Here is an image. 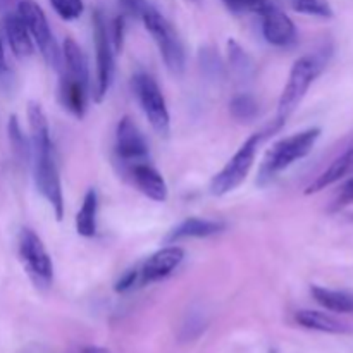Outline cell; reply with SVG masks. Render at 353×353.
<instances>
[{"mask_svg": "<svg viewBox=\"0 0 353 353\" xmlns=\"http://www.w3.org/2000/svg\"><path fill=\"white\" fill-rule=\"evenodd\" d=\"M28 124H30L34 185L41 196L50 203L57 221H61L64 217V195H62L61 176H59V168L55 164L47 114L38 102L28 103Z\"/></svg>", "mask_w": 353, "mask_h": 353, "instance_id": "6da1fadb", "label": "cell"}, {"mask_svg": "<svg viewBox=\"0 0 353 353\" xmlns=\"http://www.w3.org/2000/svg\"><path fill=\"white\" fill-rule=\"evenodd\" d=\"M326 61L327 59L324 54H310L302 55V57L293 62L292 71H290V76L286 79V85L283 88L278 103V119L276 121L281 126L299 109L312 83L323 72Z\"/></svg>", "mask_w": 353, "mask_h": 353, "instance_id": "7a4b0ae2", "label": "cell"}, {"mask_svg": "<svg viewBox=\"0 0 353 353\" xmlns=\"http://www.w3.org/2000/svg\"><path fill=\"white\" fill-rule=\"evenodd\" d=\"M321 128H309L292 137L281 138L276 141L265 154L264 162L261 165L259 181L265 183L295 164L300 159L307 157L312 152L314 145L321 138Z\"/></svg>", "mask_w": 353, "mask_h": 353, "instance_id": "3957f363", "label": "cell"}, {"mask_svg": "<svg viewBox=\"0 0 353 353\" xmlns=\"http://www.w3.org/2000/svg\"><path fill=\"white\" fill-rule=\"evenodd\" d=\"M138 19L143 23L145 30L154 38L159 54L169 71L172 74H181L185 71V48L172 24L150 2L145 6Z\"/></svg>", "mask_w": 353, "mask_h": 353, "instance_id": "277c9868", "label": "cell"}, {"mask_svg": "<svg viewBox=\"0 0 353 353\" xmlns=\"http://www.w3.org/2000/svg\"><path fill=\"white\" fill-rule=\"evenodd\" d=\"M268 133H271V131H268ZM268 133H254L243 141V145L238 148L236 154L228 161V164L210 181V192H212V195H228V193L236 190L247 179L252 168H254L259 147H261L262 140H264Z\"/></svg>", "mask_w": 353, "mask_h": 353, "instance_id": "5b68a950", "label": "cell"}, {"mask_svg": "<svg viewBox=\"0 0 353 353\" xmlns=\"http://www.w3.org/2000/svg\"><path fill=\"white\" fill-rule=\"evenodd\" d=\"M16 12L19 14V17L23 19L24 26H26L34 47L40 50L45 62H47L50 68L61 69L62 54L61 50H59V45L57 41H55L54 33H52L50 24H48V19L47 16H45L43 9H41L34 0H19V2H17Z\"/></svg>", "mask_w": 353, "mask_h": 353, "instance_id": "8992f818", "label": "cell"}, {"mask_svg": "<svg viewBox=\"0 0 353 353\" xmlns=\"http://www.w3.org/2000/svg\"><path fill=\"white\" fill-rule=\"evenodd\" d=\"M17 255L37 288L47 290L54 281V262L41 238L30 228H23L17 236Z\"/></svg>", "mask_w": 353, "mask_h": 353, "instance_id": "52a82bcc", "label": "cell"}, {"mask_svg": "<svg viewBox=\"0 0 353 353\" xmlns=\"http://www.w3.org/2000/svg\"><path fill=\"white\" fill-rule=\"evenodd\" d=\"M133 92L155 133L159 137H169L171 116H169L165 97L157 81L147 72H138L133 76Z\"/></svg>", "mask_w": 353, "mask_h": 353, "instance_id": "ba28073f", "label": "cell"}, {"mask_svg": "<svg viewBox=\"0 0 353 353\" xmlns=\"http://www.w3.org/2000/svg\"><path fill=\"white\" fill-rule=\"evenodd\" d=\"M93 40H95L97 54V81L93 88V99L100 103L112 86L114 71H116V59H114L116 52L110 41L109 24L100 9L93 12Z\"/></svg>", "mask_w": 353, "mask_h": 353, "instance_id": "9c48e42d", "label": "cell"}, {"mask_svg": "<svg viewBox=\"0 0 353 353\" xmlns=\"http://www.w3.org/2000/svg\"><path fill=\"white\" fill-rule=\"evenodd\" d=\"M261 28L265 41L274 47H292L296 43V26L292 21V17L279 9L274 2L269 3L261 14Z\"/></svg>", "mask_w": 353, "mask_h": 353, "instance_id": "30bf717a", "label": "cell"}, {"mask_svg": "<svg viewBox=\"0 0 353 353\" xmlns=\"http://www.w3.org/2000/svg\"><path fill=\"white\" fill-rule=\"evenodd\" d=\"M148 143L143 133L130 116H124L116 128V155L124 164H137L147 161Z\"/></svg>", "mask_w": 353, "mask_h": 353, "instance_id": "8fae6325", "label": "cell"}, {"mask_svg": "<svg viewBox=\"0 0 353 353\" xmlns=\"http://www.w3.org/2000/svg\"><path fill=\"white\" fill-rule=\"evenodd\" d=\"M183 259H185V250L174 243L168 245V247L161 248L155 254H152L138 268V272H140V286L154 285V283L169 278L181 265Z\"/></svg>", "mask_w": 353, "mask_h": 353, "instance_id": "7c38bea8", "label": "cell"}, {"mask_svg": "<svg viewBox=\"0 0 353 353\" xmlns=\"http://www.w3.org/2000/svg\"><path fill=\"white\" fill-rule=\"evenodd\" d=\"M130 174L133 178V183L137 185V188L143 193L147 199L154 200V202H165L169 196L168 183H165L164 176L157 171L152 164H148L147 161L137 162V164H131Z\"/></svg>", "mask_w": 353, "mask_h": 353, "instance_id": "4fadbf2b", "label": "cell"}, {"mask_svg": "<svg viewBox=\"0 0 353 353\" xmlns=\"http://www.w3.org/2000/svg\"><path fill=\"white\" fill-rule=\"evenodd\" d=\"M224 228H226V224L221 223V221L188 217L169 231V234L165 236V243L172 245L181 240H190V238H209L224 231Z\"/></svg>", "mask_w": 353, "mask_h": 353, "instance_id": "5bb4252c", "label": "cell"}, {"mask_svg": "<svg viewBox=\"0 0 353 353\" xmlns=\"http://www.w3.org/2000/svg\"><path fill=\"white\" fill-rule=\"evenodd\" d=\"M62 65H64V72L62 76L68 79H72L76 83L90 86V71H88V61H86L85 52L81 50L74 38L68 37L62 43Z\"/></svg>", "mask_w": 353, "mask_h": 353, "instance_id": "9a60e30c", "label": "cell"}, {"mask_svg": "<svg viewBox=\"0 0 353 353\" xmlns=\"http://www.w3.org/2000/svg\"><path fill=\"white\" fill-rule=\"evenodd\" d=\"M3 31H6L7 43H9L10 50L17 59H28L33 55L34 43L31 40L30 33H28L26 26H24L23 19L17 12L6 14L3 19Z\"/></svg>", "mask_w": 353, "mask_h": 353, "instance_id": "2e32d148", "label": "cell"}, {"mask_svg": "<svg viewBox=\"0 0 353 353\" xmlns=\"http://www.w3.org/2000/svg\"><path fill=\"white\" fill-rule=\"evenodd\" d=\"M353 172V147L348 148L343 155L336 159L326 171L321 176H317L305 190V195H314V193H319L323 190H326L327 186L334 185L336 181L343 179L345 176L352 174Z\"/></svg>", "mask_w": 353, "mask_h": 353, "instance_id": "e0dca14e", "label": "cell"}, {"mask_svg": "<svg viewBox=\"0 0 353 353\" xmlns=\"http://www.w3.org/2000/svg\"><path fill=\"white\" fill-rule=\"evenodd\" d=\"M295 321L305 330L321 331L327 334H345L350 333L352 327L327 314L319 312V310H299L295 314Z\"/></svg>", "mask_w": 353, "mask_h": 353, "instance_id": "ac0fdd59", "label": "cell"}, {"mask_svg": "<svg viewBox=\"0 0 353 353\" xmlns=\"http://www.w3.org/2000/svg\"><path fill=\"white\" fill-rule=\"evenodd\" d=\"M86 99H88V86L62 76L59 83V100L65 110L81 119L86 112Z\"/></svg>", "mask_w": 353, "mask_h": 353, "instance_id": "d6986e66", "label": "cell"}, {"mask_svg": "<svg viewBox=\"0 0 353 353\" xmlns=\"http://www.w3.org/2000/svg\"><path fill=\"white\" fill-rule=\"evenodd\" d=\"M314 300L324 309L338 314H352L353 312V293L341 292V290L324 288V286L312 285L310 286Z\"/></svg>", "mask_w": 353, "mask_h": 353, "instance_id": "ffe728a7", "label": "cell"}, {"mask_svg": "<svg viewBox=\"0 0 353 353\" xmlns=\"http://www.w3.org/2000/svg\"><path fill=\"white\" fill-rule=\"evenodd\" d=\"M97 216H99V193L90 188L83 199L81 209L76 214V231L83 238H93L97 234Z\"/></svg>", "mask_w": 353, "mask_h": 353, "instance_id": "44dd1931", "label": "cell"}, {"mask_svg": "<svg viewBox=\"0 0 353 353\" xmlns=\"http://www.w3.org/2000/svg\"><path fill=\"white\" fill-rule=\"evenodd\" d=\"M228 57H230V65H231V71H233L234 78L238 81L245 83V81H250L254 78V61L250 59V55L240 47V43L234 40L228 41Z\"/></svg>", "mask_w": 353, "mask_h": 353, "instance_id": "7402d4cb", "label": "cell"}, {"mask_svg": "<svg viewBox=\"0 0 353 353\" xmlns=\"http://www.w3.org/2000/svg\"><path fill=\"white\" fill-rule=\"evenodd\" d=\"M7 131H9V141L10 148H12L14 157L19 162H26L31 159V143L26 137H24L21 124L16 116H10L9 124H7Z\"/></svg>", "mask_w": 353, "mask_h": 353, "instance_id": "603a6c76", "label": "cell"}, {"mask_svg": "<svg viewBox=\"0 0 353 353\" xmlns=\"http://www.w3.org/2000/svg\"><path fill=\"white\" fill-rule=\"evenodd\" d=\"M230 112L240 123H250L259 116V103L250 93H238L231 100Z\"/></svg>", "mask_w": 353, "mask_h": 353, "instance_id": "cb8c5ba5", "label": "cell"}, {"mask_svg": "<svg viewBox=\"0 0 353 353\" xmlns=\"http://www.w3.org/2000/svg\"><path fill=\"white\" fill-rule=\"evenodd\" d=\"M292 6L296 12L307 14V16L324 17V19H330L334 14L330 0H292Z\"/></svg>", "mask_w": 353, "mask_h": 353, "instance_id": "d4e9b609", "label": "cell"}, {"mask_svg": "<svg viewBox=\"0 0 353 353\" xmlns=\"http://www.w3.org/2000/svg\"><path fill=\"white\" fill-rule=\"evenodd\" d=\"M48 2L55 14L64 21H76L85 10L83 0H48Z\"/></svg>", "mask_w": 353, "mask_h": 353, "instance_id": "484cf974", "label": "cell"}, {"mask_svg": "<svg viewBox=\"0 0 353 353\" xmlns=\"http://www.w3.org/2000/svg\"><path fill=\"white\" fill-rule=\"evenodd\" d=\"M233 14H261L272 0H221Z\"/></svg>", "mask_w": 353, "mask_h": 353, "instance_id": "4316f807", "label": "cell"}, {"mask_svg": "<svg viewBox=\"0 0 353 353\" xmlns=\"http://www.w3.org/2000/svg\"><path fill=\"white\" fill-rule=\"evenodd\" d=\"M124 31H126V16L121 14L116 19L112 21V24L109 26V34L110 41H112V47L116 54H119L123 50V41H124Z\"/></svg>", "mask_w": 353, "mask_h": 353, "instance_id": "83f0119b", "label": "cell"}, {"mask_svg": "<svg viewBox=\"0 0 353 353\" xmlns=\"http://www.w3.org/2000/svg\"><path fill=\"white\" fill-rule=\"evenodd\" d=\"M137 286H140V272H138V268H134L121 276L119 281L114 286V290H116L117 293H126L130 292V290L137 288Z\"/></svg>", "mask_w": 353, "mask_h": 353, "instance_id": "f1b7e54d", "label": "cell"}, {"mask_svg": "<svg viewBox=\"0 0 353 353\" xmlns=\"http://www.w3.org/2000/svg\"><path fill=\"white\" fill-rule=\"evenodd\" d=\"M148 3V0H119V7L126 17H134L138 19L141 14V10L145 9V6Z\"/></svg>", "mask_w": 353, "mask_h": 353, "instance_id": "f546056e", "label": "cell"}, {"mask_svg": "<svg viewBox=\"0 0 353 353\" xmlns=\"http://www.w3.org/2000/svg\"><path fill=\"white\" fill-rule=\"evenodd\" d=\"M10 81H12V72L7 64L6 50H3L2 38H0V86H9Z\"/></svg>", "mask_w": 353, "mask_h": 353, "instance_id": "4dcf8cb0", "label": "cell"}, {"mask_svg": "<svg viewBox=\"0 0 353 353\" xmlns=\"http://www.w3.org/2000/svg\"><path fill=\"white\" fill-rule=\"evenodd\" d=\"M353 203V178L348 179L340 190V195L336 199V209H341V207H347Z\"/></svg>", "mask_w": 353, "mask_h": 353, "instance_id": "1f68e13d", "label": "cell"}, {"mask_svg": "<svg viewBox=\"0 0 353 353\" xmlns=\"http://www.w3.org/2000/svg\"><path fill=\"white\" fill-rule=\"evenodd\" d=\"M81 353H110L107 348H102V347H85L81 350Z\"/></svg>", "mask_w": 353, "mask_h": 353, "instance_id": "d6a6232c", "label": "cell"}, {"mask_svg": "<svg viewBox=\"0 0 353 353\" xmlns=\"http://www.w3.org/2000/svg\"><path fill=\"white\" fill-rule=\"evenodd\" d=\"M7 3H9V0H0V9L7 7Z\"/></svg>", "mask_w": 353, "mask_h": 353, "instance_id": "836d02e7", "label": "cell"}, {"mask_svg": "<svg viewBox=\"0 0 353 353\" xmlns=\"http://www.w3.org/2000/svg\"><path fill=\"white\" fill-rule=\"evenodd\" d=\"M188 2H199V0H188Z\"/></svg>", "mask_w": 353, "mask_h": 353, "instance_id": "e575fe53", "label": "cell"}]
</instances>
